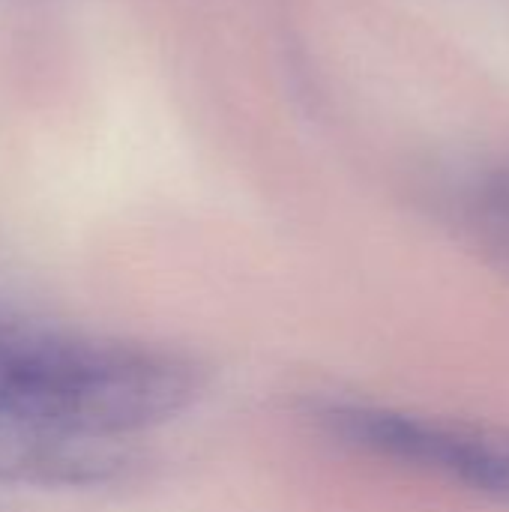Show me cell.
Listing matches in <instances>:
<instances>
[{
  "instance_id": "cell-1",
  "label": "cell",
  "mask_w": 509,
  "mask_h": 512,
  "mask_svg": "<svg viewBox=\"0 0 509 512\" xmlns=\"http://www.w3.org/2000/svg\"><path fill=\"white\" fill-rule=\"evenodd\" d=\"M201 387L180 351L0 315V483H111L132 465V441L183 414Z\"/></svg>"
},
{
  "instance_id": "cell-3",
  "label": "cell",
  "mask_w": 509,
  "mask_h": 512,
  "mask_svg": "<svg viewBox=\"0 0 509 512\" xmlns=\"http://www.w3.org/2000/svg\"><path fill=\"white\" fill-rule=\"evenodd\" d=\"M465 225L471 237L509 267V162L486 171L465 195Z\"/></svg>"
},
{
  "instance_id": "cell-2",
  "label": "cell",
  "mask_w": 509,
  "mask_h": 512,
  "mask_svg": "<svg viewBox=\"0 0 509 512\" xmlns=\"http://www.w3.org/2000/svg\"><path fill=\"white\" fill-rule=\"evenodd\" d=\"M309 420L345 450L509 504V429L357 399H321Z\"/></svg>"
},
{
  "instance_id": "cell-4",
  "label": "cell",
  "mask_w": 509,
  "mask_h": 512,
  "mask_svg": "<svg viewBox=\"0 0 509 512\" xmlns=\"http://www.w3.org/2000/svg\"><path fill=\"white\" fill-rule=\"evenodd\" d=\"M0 512H6V510H3V507H0Z\"/></svg>"
}]
</instances>
